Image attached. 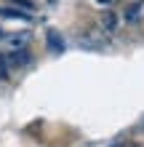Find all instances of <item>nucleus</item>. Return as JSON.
Masks as SVG:
<instances>
[{
	"label": "nucleus",
	"mask_w": 144,
	"mask_h": 147,
	"mask_svg": "<svg viewBox=\"0 0 144 147\" xmlns=\"http://www.w3.org/2000/svg\"><path fill=\"white\" fill-rule=\"evenodd\" d=\"M0 13L8 16V19H21V22H29V13H19V11H13V8H0Z\"/></svg>",
	"instance_id": "nucleus-4"
},
{
	"label": "nucleus",
	"mask_w": 144,
	"mask_h": 147,
	"mask_svg": "<svg viewBox=\"0 0 144 147\" xmlns=\"http://www.w3.org/2000/svg\"><path fill=\"white\" fill-rule=\"evenodd\" d=\"M27 40L29 35H16V32H11V35H0V46L8 48V51H21V48H27Z\"/></svg>",
	"instance_id": "nucleus-1"
},
{
	"label": "nucleus",
	"mask_w": 144,
	"mask_h": 147,
	"mask_svg": "<svg viewBox=\"0 0 144 147\" xmlns=\"http://www.w3.org/2000/svg\"><path fill=\"white\" fill-rule=\"evenodd\" d=\"M13 3H19V5H24V8H27V11H32V8H35V5L29 3V0H13Z\"/></svg>",
	"instance_id": "nucleus-7"
},
{
	"label": "nucleus",
	"mask_w": 144,
	"mask_h": 147,
	"mask_svg": "<svg viewBox=\"0 0 144 147\" xmlns=\"http://www.w3.org/2000/svg\"><path fill=\"white\" fill-rule=\"evenodd\" d=\"M8 78H11V67H8L5 56L0 54V80H8Z\"/></svg>",
	"instance_id": "nucleus-5"
},
{
	"label": "nucleus",
	"mask_w": 144,
	"mask_h": 147,
	"mask_svg": "<svg viewBox=\"0 0 144 147\" xmlns=\"http://www.w3.org/2000/svg\"><path fill=\"white\" fill-rule=\"evenodd\" d=\"M104 24H107V30H112V27H115V16H112V13H107V19H104Z\"/></svg>",
	"instance_id": "nucleus-6"
},
{
	"label": "nucleus",
	"mask_w": 144,
	"mask_h": 147,
	"mask_svg": "<svg viewBox=\"0 0 144 147\" xmlns=\"http://www.w3.org/2000/svg\"><path fill=\"white\" fill-rule=\"evenodd\" d=\"M99 3H112V0H99Z\"/></svg>",
	"instance_id": "nucleus-8"
},
{
	"label": "nucleus",
	"mask_w": 144,
	"mask_h": 147,
	"mask_svg": "<svg viewBox=\"0 0 144 147\" xmlns=\"http://www.w3.org/2000/svg\"><path fill=\"white\" fill-rule=\"evenodd\" d=\"M48 48L54 51V54H62L64 51V40L59 38V32H54V30L48 32Z\"/></svg>",
	"instance_id": "nucleus-2"
},
{
	"label": "nucleus",
	"mask_w": 144,
	"mask_h": 147,
	"mask_svg": "<svg viewBox=\"0 0 144 147\" xmlns=\"http://www.w3.org/2000/svg\"><path fill=\"white\" fill-rule=\"evenodd\" d=\"M141 8H144L141 3H136V5H131V8H128V13H125V22H131V24H136V22H139V16H141Z\"/></svg>",
	"instance_id": "nucleus-3"
}]
</instances>
